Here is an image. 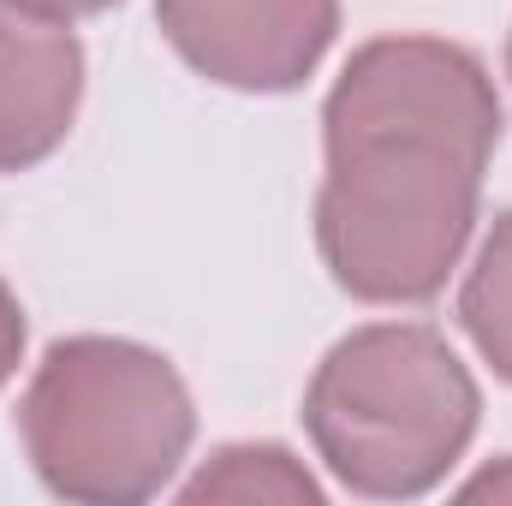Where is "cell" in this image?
<instances>
[{"instance_id":"1","label":"cell","mask_w":512,"mask_h":506,"mask_svg":"<svg viewBox=\"0 0 512 506\" xmlns=\"http://www.w3.org/2000/svg\"><path fill=\"white\" fill-rule=\"evenodd\" d=\"M328 179L316 245L364 304H423L459 268L477 227L501 102L483 60L441 36L364 42L328 108Z\"/></svg>"},{"instance_id":"2","label":"cell","mask_w":512,"mask_h":506,"mask_svg":"<svg viewBox=\"0 0 512 506\" xmlns=\"http://www.w3.org/2000/svg\"><path fill=\"white\" fill-rule=\"evenodd\" d=\"M477 381L459 352L417 322L346 334L304 393V429L328 471L376 501L435 489L477 435Z\"/></svg>"},{"instance_id":"3","label":"cell","mask_w":512,"mask_h":506,"mask_svg":"<svg viewBox=\"0 0 512 506\" xmlns=\"http://www.w3.org/2000/svg\"><path fill=\"white\" fill-rule=\"evenodd\" d=\"M18 429L36 477L90 506L149 501L191 447V393L179 370L131 340L78 334L48 346L24 387Z\"/></svg>"},{"instance_id":"4","label":"cell","mask_w":512,"mask_h":506,"mask_svg":"<svg viewBox=\"0 0 512 506\" xmlns=\"http://www.w3.org/2000/svg\"><path fill=\"white\" fill-rule=\"evenodd\" d=\"M155 18L179 60L209 84L280 96L322 66L340 0H155Z\"/></svg>"},{"instance_id":"5","label":"cell","mask_w":512,"mask_h":506,"mask_svg":"<svg viewBox=\"0 0 512 506\" xmlns=\"http://www.w3.org/2000/svg\"><path fill=\"white\" fill-rule=\"evenodd\" d=\"M84 48L66 24L0 0V173L48 161L78 120Z\"/></svg>"},{"instance_id":"6","label":"cell","mask_w":512,"mask_h":506,"mask_svg":"<svg viewBox=\"0 0 512 506\" xmlns=\"http://www.w3.org/2000/svg\"><path fill=\"white\" fill-rule=\"evenodd\" d=\"M459 316H465V334L477 340V352L495 364V376L512 381V209L495 221V233L483 239V251L471 262Z\"/></svg>"},{"instance_id":"7","label":"cell","mask_w":512,"mask_h":506,"mask_svg":"<svg viewBox=\"0 0 512 506\" xmlns=\"http://www.w3.org/2000/svg\"><path fill=\"white\" fill-rule=\"evenodd\" d=\"M185 501H322L286 447H221L209 471L185 483Z\"/></svg>"},{"instance_id":"8","label":"cell","mask_w":512,"mask_h":506,"mask_svg":"<svg viewBox=\"0 0 512 506\" xmlns=\"http://www.w3.org/2000/svg\"><path fill=\"white\" fill-rule=\"evenodd\" d=\"M18 358H24V310H18V298L6 292V280H0V387L12 381Z\"/></svg>"},{"instance_id":"9","label":"cell","mask_w":512,"mask_h":506,"mask_svg":"<svg viewBox=\"0 0 512 506\" xmlns=\"http://www.w3.org/2000/svg\"><path fill=\"white\" fill-rule=\"evenodd\" d=\"M36 18H54V24H72V18H90V12H108L114 0H12Z\"/></svg>"},{"instance_id":"10","label":"cell","mask_w":512,"mask_h":506,"mask_svg":"<svg viewBox=\"0 0 512 506\" xmlns=\"http://www.w3.org/2000/svg\"><path fill=\"white\" fill-rule=\"evenodd\" d=\"M471 501H483V495H495V501H512V459L501 465V471H489V477H477L471 489H465Z\"/></svg>"},{"instance_id":"11","label":"cell","mask_w":512,"mask_h":506,"mask_svg":"<svg viewBox=\"0 0 512 506\" xmlns=\"http://www.w3.org/2000/svg\"><path fill=\"white\" fill-rule=\"evenodd\" d=\"M507 72H512V42H507Z\"/></svg>"}]
</instances>
